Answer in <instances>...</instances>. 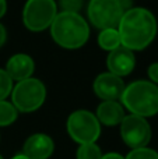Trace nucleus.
Masks as SVG:
<instances>
[{
    "label": "nucleus",
    "instance_id": "1",
    "mask_svg": "<svg viewBox=\"0 0 158 159\" xmlns=\"http://www.w3.org/2000/svg\"><path fill=\"white\" fill-rule=\"evenodd\" d=\"M118 31L122 46L130 50H143L157 35V20L151 11L143 7H132L123 14Z\"/></svg>",
    "mask_w": 158,
    "mask_h": 159
},
{
    "label": "nucleus",
    "instance_id": "2",
    "mask_svg": "<svg viewBox=\"0 0 158 159\" xmlns=\"http://www.w3.org/2000/svg\"><path fill=\"white\" fill-rule=\"evenodd\" d=\"M50 34L59 46L64 49H78L88 41L90 28L78 13L62 11L56 14L50 24Z\"/></svg>",
    "mask_w": 158,
    "mask_h": 159
},
{
    "label": "nucleus",
    "instance_id": "3",
    "mask_svg": "<svg viewBox=\"0 0 158 159\" xmlns=\"http://www.w3.org/2000/svg\"><path fill=\"white\" fill-rule=\"evenodd\" d=\"M120 101L132 115L151 117L158 113V87L146 80L134 81L125 87Z\"/></svg>",
    "mask_w": 158,
    "mask_h": 159
},
{
    "label": "nucleus",
    "instance_id": "4",
    "mask_svg": "<svg viewBox=\"0 0 158 159\" xmlns=\"http://www.w3.org/2000/svg\"><path fill=\"white\" fill-rule=\"evenodd\" d=\"M130 7V0H90L87 16L98 30L118 28L123 14Z\"/></svg>",
    "mask_w": 158,
    "mask_h": 159
},
{
    "label": "nucleus",
    "instance_id": "5",
    "mask_svg": "<svg viewBox=\"0 0 158 159\" xmlns=\"http://www.w3.org/2000/svg\"><path fill=\"white\" fill-rule=\"evenodd\" d=\"M46 98V88L38 78L18 81L11 89V102L18 112L30 113L39 109Z\"/></svg>",
    "mask_w": 158,
    "mask_h": 159
},
{
    "label": "nucleus",
    "instance_id": "6",
    "mask_svg": "<svg viewBox=\"0 0 158 159\" xmlns=\"http://www.w3.org/2000/svg\"><path fill=\"white\" fill-rule=\"evenodd\" d=\"M67 133L78 144L95 143L101 134V123L88 110H76L67 119Z\"/></svg>",
    "mask_w": 158,
    "mask_h": 159
},
{
    "label": "nucleus",
    "instance_id": "7",
    "mask_svg": "<svg viewBox=\"0 0 158 159\" xmlns=\"http://www.w3.org/2000/svg\"><path fill=\"white\" fill-rule=\"evenodd\" d=\"M55 0H28L22 10V21L30 31L41 32L50 27L56 17Z\"/></svg>",
    "mask_w": 158,
    "mask_h": 159
},
{
    "label": "nucleus",
    "instance_id": "8",
    "mask_svg": "<svg viewBox=\"0 0 158 159\" xmlns=\"http://www.w3.org/2000/svg\"><path fill=\"white\" fill-rule=\"evenodd\" d=\"M120 135L123 143L132 149L147 147L151 140V127L146 117L128 115L120 121Z\"/></svg>",
    "mask_w": 158,
    "mask_h": 159
},
{
    "label": "nucleus",
    "instance_id": "9",
    "mask_svg": "<svg viewBox=\"0 0 158 159\" xmlns=\"http://www.w3.org/2000/svg\"><path fill=\"white\" fill-rule=\"evenodd\" d=\"M125 89L123 80L112 73H102L94 81V91L102 101H118Z\"/></svg>",
    "mask_w": 158,
    "mask_h": 159
},
{
    "label": "nucleus",
    "instance_id": "10",
    "mask_svg": "<svg viewBox=\"0 0 158 159\" xmlns=\"http://www.w3.org/2000/svg\"><path fill=\"white\" fill-rule=\"evenodd\" d=\"M106 66L109 69V73L115 75H119V77L129 75L136 66V57H134L133 50L125 46H119L111 50L106 59Z\"/></svg>",
    "mask_w": 158,
    "mask_h": 159
},
{
    "label": "nucleus",
    "instance_id": "11",
    "mask_svg": "<svg viewBox=\"0 0 158 159\" xmlns=\"http://www.w3.org/2000/svg\"><path fill=\"white\" fill-rule=\"evenodd\" d=\"M53 141L49 135L38 133L32 134L24 143L22 154L30 159H48L53 154Z\"/></svg>",
    "mask_w": 158,
    "mask_h": 159
},
{
    "label": "nucleus",
    "instance_id": "12",
    "mask_svg": "<svg viewBox=\"0 0 158 159\" xmlns=\"http://www.w3.org/2000/svg\"><path fill=\"white\" fill-rule=\"evenodd\" d=\"M34 70H35V63L25 53H17V55L11 56L6 64V73L13 81L17 82L30 78Z\"/></svg>",
    "mask_w": 158,
    "mask_h": 159
},
{
    "label": "nucleus",
    "instance_id": "13",
    "mask_svg": "<svg viewBox=\"0 0 158 159\" xmlns=\"http://www.w3.org/2000/svg\"><path fill=\"white\" fill-rule=\"evenodd\" d=\"M125 117L123 106L116 101H104L97 109V119L105 126H116Z\"/></svg>",
    "mask_w": 158,
    "mask_h": 159
},
{
    "label": "nucleus",
    "instance_id": "14",
    "mask_svg": "<svg viewBox=\"0 0 158 159\" xmlns=\"http://www.w3.org/2000/svg\"><path fill=\"white\" fill-rule=\"evenodd\" d=\"M98 45H100L104 50H108V52L122 46V41H120V35H119L118 28L101 30L100 35H98Z\"/></svg>",
    "mask_w": 158,
    "mask_h": 159
},
{
    "label": "nucleus",
    "instance_id": "15",
    "mask_svg": "<svg viewBox=\"0 0 158 159\" xmlns=\"http://www.w3.org/2000/svg\"><path fill=\"white\" fill-rule=\"evenodd\" d=\"M18 110L14 107L13 103L6 101H0V127L10 126L16 121Z\"/></svg>",
    "mask_w": 158,
    "mask_h": 159
},
{
    "label": "nucleus",
    "instance_id": "16",
    "mask_svg": "<svg viewBox=\"0 0 158 159\" xmlns=\"http://www.w3.org/2000/svg\"><path fill=\"white\" fill-rule=\"evenodd\" d=\"M101 157H102V152L95 143L80 144L76 154L77 159H101Z\"/></svg>",
    "mask_w": 158,
    "mask_h": 159
},
{
    "label": "nucleus",
    "instance_id": "17",
    "mask_svg": "<svg viewBox=\"0 0 158 159\" xmlns=\"http://www.w3.org/2000/svg\"><path fill=\"white\" fill-rule=\"evenodd\" d=\"M125 159H158V152L147 147H142L132 149Z\"/></svg>",
    "mask_w": 158,
    "mask_h": 159
},
{
    "label": "nucleus",
    "instance_id": "18",
    "mask_svg": "<svg viewBox=\"0 0 158 159\" xmlns=\"http://www.w3.org/2000/svg\"><path fill=\"white\" fill-rule=\"evenodd\" d=\"M13 89V80L8 77L6 70L0 69V101H4Z\"/></svg>",
    "mask_w": 158,
    "mask_h": 159
},
{
    "label": "nucleus",
    "instance_id": "19",
    "mask_svg": "<svg viewBox=\"0 0 158 159\" xmlns=\"http://www.w3.org/2000/svg\"><path fill=\"white\" fill-rule=\"evenodd\" d=\"M62 10L69 13H78V10L83 6V0H59Z\"/></svg>",
    "mask_w": 158,
    "mask_h": 159
},
{
    "label": "nucleus",
    "instance_id": "20",
    "mask_svg": "<svg viewBox=\"0 0 158 159\" xmlns=\"http://www.w3.org/2000/svg\"><path fill=\"white\" fill-rule=\"evenodd\" d=\"M148 78L151 80V82L158 84V63H153L148 67Z\"/></svg>",
    "mask_w": 158,
    "mask_h": 159
},
{
    "label": "nucleus",
    "instance_id": "21",
    "mask_svg": "<svg viewBox=\"0 0 158 159\" xmlns=\"http://www.w3.org/2000/svg\"><path fill=\"white\" fill-rule=\"evenodd\" d=\"M6 39H7V32H6V28L3 24H0V48L6 43Z\"/></svg>",
    "mask_w": 158,
    "mask_h": 159
},
{
    "label": "nucleus",
    "instance_id": "22",
    "mask_svg": "<svg viewBox=\"0 0 158 159\" xmlns=\"http://www.w3.org/2000/svg\"><path fill=\"white\" fill-rule=\"evenodd\" d=\"M101 159H125V157H122L120 154H116V152H109V154L102 155Z\"/></svg>",
    "mask_w": 158,
    "mask_h": 159
},
{
    "label": "nucleus",
    "instance_id": "23",
    "mask_svg": "<svg viewBox=\"0 0 158 159\" xmlns=\"http://www.w3.org/2000/svg\"><path fill=\"white\" fill-rule=\"evenodd\" d=\"M6 10H7V3H6V0H0V18L4 16Z\"/></svg>",
    "mask_w": 158,
    "mask_h": 159
},
{
    "label": "nucleus",
    "instance_id": "24",
    "mask_svg": "<svg viewBox=\"0 0 158 159\" xmlns=\"http://www.w3.org/2000/svg\"><path fill=\"white\" fill-rule=\"evenodd\" d=\"M11 159H30L28 157H25L24 154H20V155H16L14 158H11Z\"/></svg>",
    "mask_w": 158,
    "mask_h": 159
},
{
    "label": "nucleus",
    "instance_id": "25",
    "mask_svg": "<svg viewBox=\"0 0 158 159\" xmlns=\"http://www.w3.org/2000/svg\"><path fill=\"white\" fill-rule=\"evenodd\" d=\"M0 159H3V157H2V155H0Z\"/></svg>",
    "mask_w": 158,
    "mask_h": 159
}]
</instances>
